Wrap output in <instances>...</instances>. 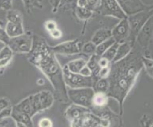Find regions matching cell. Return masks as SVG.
<instances>
[{"label":"cell","instance_id":"cell-1","mask_svg":"<svg viewBox=\"0 0 153 127\" xmlns=\"http://www.w3.org/2000/svg\"><path fill=\"white\" fill-rule=\"evenodd\" d=\"M142 58V48L135 42L132 50L126 57L111 62L110 72L107 77L109 88L107 94L118 101L121 115L123 114V101L143 68Z\"/></svg>","mask_w":153,"mask_h":127},{"label":"cell","instance_id":"cell-2","mask_svg":"<svg viewBox=\"0 0 153 127\" xmlns=\"http://www.w3.org/2000/svg\"><path fill=\"white\" fill-rule=\"evenodd\" d=\"M54 54L44 39L38 35L33 36V46L28 56L29 62L39 68L50 80L57 93L58 99L66 101L68 100L67 88L63 79L62 68Z\"/></svg>","mask_w":153,"mask_h":127},{"label":"cell","instance_id":"cell-3","mask_svg":"<svg viewBox=\"0 0 153 127\" xmlns=\"http://www.w3.org/2000/svg\"><path fill=\"white\" fill-rule=\"evenodd\" d=\"M152 16V8L146 10L140 11L133 15H130L127 16L130 28V33L128 40L126 41L132 44L133 46L136 42V39L137 35L140 32L141 28L145 25L149 18Z\"/></svg>","mask_w":153,"mask_h":127},{"label":"cell","instance_id":"cell-4","mask_svg":"<svg viewBox=\"0 0 153 127\" xmlns=\"http://www.w3.org/2000/svg\"><path fill=\"white\" fill-rule=\"evenodd\" d=\"M68 99L74 104L91 109L92 107V100L95 91L93 87H83L78 89H66Z\"/></svg>","mask_w":153,"mask_h":127},{"label":"cell","instance_id":"cell-5","mask_svg":"<svg viewBox=\"0 0 153 127\" xmlns=\"http://www.w3.org/2000/svg\"><path fill=\"white\" fill-rule=\"evenodd\" d=\"M152 42V16L145 23L140 32L137 35L136 43L143 50V55L145 57L152 58L150 46Z\"/></svg>","mask_w":153,"mask_h":127},{"label":"cell","instance_id":"cell-6","mask_svg":"<svg viewBox=\"0 0 153 127\" xmlns=\"http://www.w3.org/2000/svg\"><path fill=\"white\" fill-rule=\"evenodd\" d=\"M62 74L66 87L78 89L93 87V79L92 77H84L79 73H73L68 70L66 65L62 68Z\"/></svg>","mask_w":153,"mask_h":127},{"label":"cell","instance_id":"cell-7","mask_svg":"<svg viewBox=\"0 0 153 127\" xmlns=\"http://www.w3.org/2000/svg\"><path fill=\"white\" fill-rule=\"evenodd\" d=\"M33 35L30 32H24L19 36L9 39L7 44L13 52L16 54H28L33 46Z\"/></svg>","mask_w":153,"mask_h":127},{"label":"cell","instance_id":"cell-8","mask_svg":"<svg viewBox=\"0 0 153 127\" xmlns=\"http://www.w3.org/2000/svg\"><path fill=\"white\" fill-rule=\"evenodd\" d=\"M70 123L71 126L74 127H102L109 126L111 122L88 111Z\"/></svg>","mask_w":153,"mask_h":127},{"label":"cell","instance_id":"cell-9","mask_svg":"<svg viewBox=\"0 0 153 127\" xmlns=\"http://www.w3.org/2000/svg\"><path fill=\"white\" fill-rule=\"evenodd\" d=\"M96 11L102 15L114 17L119 20L127 17L117 0H101L100 5Z\"/></svg>","mask_w":153,"mask_h":127},{"label":"cell","instance_id":"cell-10","mask_svg":"<svg viewBox=\"0 0 153 127\" xmlns=\"http://www.w3.org/2000/svg\"><path fill=\"white\" fill-rule=\"evenodd\" d=\"M83 44L79 40L68 41L53 46L52 50L54 54H62V55L71 56L78 54L81 52Z\"/></svg>","mask_w":153,"mask_h":127},{"label":"cell","instance_id":"cell-11","mask_svg":"<svg viewBox=\"0 0 153 127\" xmlns=\"http://www.w3.org/2000/svg\"><path fill=\"white\" fill-rule=\"evenodd\" d=\"M117 1L127 16L152 8V5H147L142 0H117Z\"/></svg>","mask_w":153,"mask_h":127},{"label":"cell","instance_id":"cell-12","mask_svg":"<svg viewBox=\"0 0 153 127\" xmlns=\"http://www.w3.org/2000/svg\"><path fill=\"white\" fill-rule=\"evenodd\" d=\"M129 33L130 28L126 17L121 19L120 22L111 30V37L114 39L116 42L121 43L128 40Z\"/></svg>","mask_w":153,"mask_h":127},{"label":"cell","instance_id":"cell-13","mask_svg":"<svg viewBox=\"0 0 153 127\" xmlns=\"http://www.w3.org/2000/svg\"><path fill=\"white\" fill-rule=\"evenodd\" d=\"M88 111H91L90 109L87 107L80 106V105L73 104L70 105L66 111V117L69 122H72L76 119L81 116L82 115Z\"/></svg>","mask_w":153,"mask_h":127},{"label":"cell","instance_id":"cell-14","mask_svg":"<svg viewBox=\"0 0 153 127\" xmlns=\"http://www.w3.org/2000/svg\"><path fill=\"white\" fill-rule=\"evenodd\" d=\"M5 32L9 38L15 37L25 32L23 24H16L7 21L4 26Z\"/></svg>","mask_w":153,"mask_h":127},{"label":"cell","instance_id":"cell-15","mask_svg":"<svg viewBox=\"0 0 153 127\" xmlns=\"http://www.w3.org/2000/svg\"><path fill=\"white\" fill-rule=\"evenodd\" d=\"M109 97L106 93L95 92L92 100V107L91 108H102L108 105Z\"/></svg>","mask_w":153,"mask_h":127},{"label":"cell","instance_id":"cell-16","mask_svg":"<svg viewBox=\"0 0 153 127\" xmlns=\"http://www.w3.org/2000/svg\"><path fill=\"white\" fill-rule=\"evenodd\" d=\"M133 46V45L131 44L128 41H125V42L119 43L118 48H117V54H116L115 57L111 62H117L126 57L131 52V51L132 50Z\"/></svg>","mask_w":153,"mask_h":127},{"label":"cell","instance_id":"cell-17","mask_svg":"<svg viewBox=\"0 0 153 127\" xmlns=\"http://www.w3.org/2000/svg\"><path fill=\"white\" fill-rule=\"evenodd\" d=\"M38 93L43 111L52 107L54 101V97L52 93L47 90L41 91Z\"/></svg>","mask_w":153,"mask_h":127},{"label":"cell","instance_id":"cell-18","mask_svg":"<svg viewBox=\"0 0 153 127\" xmlns=\"http://www.w3.org/2000/svg\"><path fill=\"white\" fill-rule=\"evenodd\" d=\"M11 117L16 121V122L21 123V124H24L25 127L33 126L32 118L30 116H28V115L25 114V113L18 112L16 110H13L12 108Z\"/></svg>","mask_w":153,"mask_h":127},{"label":"cell","instance_id":"cell-19","mask_svg":"<svg viewBox=\"0 0 153 127\" xmlns=\"http://www.w3.org/2000/svg\"><path fill=\"white\" fill-rule=\"evenodd\" d=\"M111 37V30H107V29H100L97 30L92 37L91 42L94 44L97 45L100 44L101 42L107 40V39Z\"/></svg>","mask_w":153,"mask_h":127},{"label":"cell","instance_id":"cell-20","mask_svg":"<svg viewBox=\"0 0 153 127\" xmlns=\"http://www.w3.org/2000/svg\"><path fill=\"white\" fill-rule=\"evenodd\" d=\"M86 63H87L86 60L83 58H78L68 62L66 66L70 72L73 73H79L80 70L86 65Z\"/></svg>","mask_w":153,"mask_h":127},{"label":"cell","instance_id":"cell-21","mask_svg":"<svg viewBox=\"0 0 153 127\" xmlns=\"http://www.w3.org/2000/svg\"><path fill=\"white\" fill-rule=\"evenodd\" d=\"M114 42H116L114 39L112 37H111L107 39V40L101 42L100 44L96 45L95 54L98 56H102L104 53L108 49V48L110 47Z\"/></svg>","mask_w":153,"mask_h":127},{"label":"cell","instance_id":"cell-22","mask_svg":"<svg viewBox=\"0 0 153 127\" xmlns=\"http://www.w3.org/2000/svg\"><path fill=\"white\" fill-rule=\"evenodd\" d=\"M7 20L9 22L16 23V24H23V16L21 12L15 9H10L7 11Z\"/></svg>","mask_w":153,"mask_h":127},{"label":"cell","instance_id":"cell-23","mask_svg":"<svg viewBox=\"0 0 153 127\" xmlns=\"http://www.w3.org/2000/svg\"><path fill=\"white\" fill-rule=\"evenodd\" d=\"M23 5L28 13L32 12L34 9H42L43 7L42 0H22Z\"/></svg>","mask_w":153,"mask_h":127},{"label":"cell","instance_id":"cell-24","mask_svg":"<svg viewBox=\"0 0 153 127\" xmlns=\"http://www.w3.org/2000/svg\"><path fill=\"white\" fill-rule=\"evenodd\" d=\"M95 92H103L107 93L109 88V81L107 78H100L93 86Z\"/></svg>","mask_w":153,"mask_h":127},{"label":"cell","instance_id":"cell-25","mask_svg":"<svg viewBox=\"0 0 153 127\" xmlns=\"http://www.w3.org/2000/svg\"><path fill=\"white\" fill-rule=\"evenodd\" d=\"M76 13L78 18L82 21H87L93 16V11L88 9V8H81L76 7L75 9Z\"/></svg>","mask_w":153,"mask_h":127},{"label":"cell","instance_id":"cell-26","mask_svg":"<svg viewBox=\"0 0 153 127\" xmlns=\"http://www.w3.org/2000/svg\"><path fill=\"white\" fill-rule=\"evenodd\" d=\"M78 0H61L58 10L64 11L69 10H75L77 7Z\"/></svg>","mask_w":153,"mask_h":127},{"label":"cell","instance_id":"cell-27","mask_svg":"<svg viewBox=\"0 0 153 127\" xmlns=\"http://www.w3.org/2000/svg\"><path fill=\"white\" fill-rule=\"evenodd\" d=\"M119 44V43L118 42L114 43L110 47L108 48V49L104 53L102 57L105 58L106 59H107L110 62H112L116 56V54H117V48H118Z\"/></svg>","mask_w":153,"mask_h":127},{"label":"cell","instance_id":"cell-28","mask_svg":"<svg viewBox=\"0 0 153 127\" xmlns=\"http://www.w3.org/2000/svg\"><path fill=\"white\" fill-rule=\"evenodd\" d=\"M95 48L96 44H94L93 42H88L82 46L81 51H83L85 54H88V55L91 56L95 54Z\"/></svg>","mask_w":153,"mask_h":127},{"label":"cell","instance_id":"cell-29","mask_svg":"<svg viewBox=\"0 0 153 127\" xmlns=\"http://www.w3.org/2000/svg\"><path fill=\"white\" fill-rule=\"evenodd\" d=\"M142 61H143V67L146 68L147 73H148V75L152 78V58H148L145 57V56H143V55Z\"/></svg>","mask_w":153,"mask_h":127},{"label":"cell","instance_id":"cell-30","mask_svg":"<svg viewBox=\"0 0 153 127\" xmlns=\"http://www.w3.org/2000/svg\"><path fill=\"white\" fill-rule=\"evenodd\" d=\"M13 57V51L11 50V48L5 45L2 48L0 49V60L5 59L8 58H12Z\"/></svg>","mask_w":153,"mask_h":127},{"label":"cell","instance_id":"cell-31","mask_svg":"<svg viewBox=\"0 0 153 127\" xmlns=\"http://www.w3.org/2000/svg\"><path fill=\"white\" fill-rule=\"evenodd\" d=\"M0 126L1 127H11L16 126V122L11 117H8L0 120Z\"/></svg>","mask_w":153,"mask_h":127},{"label":"cell","instance_id":"cell-32","mask_svg":"<svg viewBox=\"0 0 153 127\" xmlns=\"http://www.w3.org/2000/svg\"><path fill=\"white\" fill-rule=\"evenodd\" d=\"M5 26V25H4ZM4 26H3L1 24V21H0V42L2 44L7 45L9 41V38L5 32Z\"/></svg>","mask_w":153,"mask_h":127},{"label":"cell","instance_id":"cell-33","mask_svg":"<svg viewBox=\"0 0 153 127\" xmlns=\"http://www.w3.org/2000/svg\"><path fill=\"white\" fill-rule=\"evenodd\" d=\"M140 123L141 126L144 127H152L153 126L152 119L151 118L150 115H144L142 117H141Z\"/></svg>","mask_w":153,"mask_h":127},{"label":"cell","instance_id":"cell-34","mask_svg":"<svg viewBox=\"0 0 153 127\" xmlns=\"http://www.w3.org/2000/svg\"><path fill=\"white\" fill-rule=\"evenodd\" d=\"M100 2L101 0H87V8L94 12L97 11L100 5Z\"/></svg>","mask_w":153,"mask_h":127},{"label":"cell","instance_id":"cell-35","mask_svg":"<svg viewBox=\"0 0 153 127\" xmlns=\"http://www.w3.org/2000/svg\"><path fill=\"white\" fill-rule=\"evenodd\" d=\"M13 0H0V9L9 11L12 9Z\"/></svg>","mask_w":153,"mask_h":127},{"label":"cell","instance_id":"cell-36","mask_svg":"<svg viewBox=\"0 0 153 127\" xmlns=\"http://www.w3.org/2000/svg\"><path fill=\"white\" fill-rule=\"evenodd\" d=\"M11 105V101L8 98L6 97H1L0 98V112L5 108L8 107H10Z\"/></svg>","mask_w":153,"mask_h":127},{"label":"cell","instance_id":"cell-37","mask_svg":"<svg viewBox=\"0 0 153 127\" xmlns=\"http://www.w3.org/2000/svg\"><path fill=\"white\" fill-rule=\"evenodd\" d=\"M110 72V66L106 68H100L99 70V78H107Z\"/></svg>","mask_w":153,"mask_h":127},{"label":"cell","instance_id":"cell-38","mask_svg":"<svg viewBox=\"0 0 153 127\" xmlns=\"http://www.w3.org/2000/svg\"><path fill=\"white\" fill-rule=\"evenodd\" d=\"M97 64L100 68H106V67H109V66H110L111 62H109L107 59H106L105 58L100 56V57L99 58V59H98Z\"/></svg>","mask_w":153,"mask_h":127},{"label":"cell","instance_id":"cell-39","mask_svg":"<svg viewBox=\"0 0 153 127\" xmlns=\"http://www.w3.org/2000/svg\"><path fill=\"white\" fill-rule=\"evenodd\" d=\"M38 126L40 127H50L52 126V122L49 118H43L39 121Z\"/></svg>","mask_w":153,"mask_h":127},{"label":"cell","instance_id":"cell-40","mask_svg":"<svg viewBox=\"0 0 153 127\" xmlns=\"http://www.w3.org/2000/svg\"><path fill=\"white\" fill-rule=\"evenodd\" d=\"M11 112H12V107H8L7 108H5L4 110H3L0 112V120L3 118H6V117H11Z\"/></svg>","mask_w":153,"mask_h":127},{"label":"cell","instance_id":"cell-41","mask_svg":"<svg viewBox=\"0 0 153 127\" xmlns=\"http://www.w3.org/2000/svg\"><path fill=\"white\" fill-rule=\"evenodd\" d=\"M79 74L84 76V77H91L92 70L90 69L89 67H88L87 65H85L81 70H80Z\"/></svg>","mask_w":153,"mask_h":127},{"label":"cell","instance_id":"cell-42","mask_svg":"<svg viewBox=\"0 0 153 127\" xmlns=\"http://www.w3.org/2000/svg\"><path fill=\"white\" fill-rule=\"evenodd\" d=\"M45 28L49 32H50V31L54 30V29L57 28L56 23L54 21H48L45 23Z\"/></svg>","mask_w":153,"mask_h":127},{"label":"cell","instance_id":"cell-43","mask_svg":"<svg viewBox=\"0 0 153 127\" xmlns=\"http://www.w3.org/2000/svg\"><path fill=\"white\" fill-rule=\"evenodd\" d=\"M61 0H49L51 7H52V11L54 13L58 11V7L59 6Z\"/></svg>","mask_w":153,"mask_h":127},{"label":"cell","instance_id":"cell-44","mask_svg":"<svg viewBox=\"0 0 153 127\" xmlns=\"http://www.w3.org/2000/svg\"><path fill=\"white\" fill-rule=\"evenodd\" d=\"M50 33L51 37L54 39H59L62 36V32H61V30H59L57 28L54 29V30L50 31Z\"/></svg>","mask_w":153,"mask_h":127},{"label":"cell","instance_id":"cell-45","mask_svg":"<svg viewBox=\"0 0 153 127\" xmlns=\"http://www.w3.org/2000/svg\"><path fill=\"white\" fill-rule=\"evenodd\" d=\"M11 60H12V58H5V59L0 60V68L6 67V66L9 65V62L11 61Z\"/></svg>","mask_w":153,"mask_h":127},{"label":"cell","instance_id":"cell-46","mask_svg":"<svg viewBox=\"0 0 153 127\" xmlns=\"http://www.w3.org/2000/svg\"><path fill=\"white\" fill-rule=\"evenodd\" d=\"M77 7L81 8H87V0H78Z\"/></svg>","mask_w":153,"mask_h":127}]
</instances>
